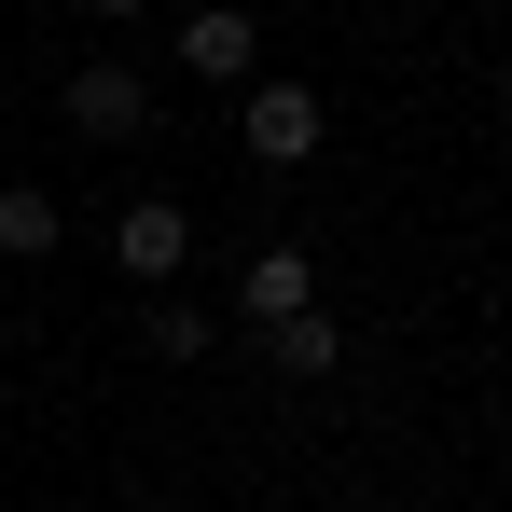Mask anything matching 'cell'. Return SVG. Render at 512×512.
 Instances as JSON below:
<instances>
[{
    "instance_id": "cell-8",
    "label": "cell",
    "mask_w": 512,
    "mask_h": 512,
    "mask_svg": "<svg viewBox=\"0 0 512 512\" xmlns=\"http://www.w3.org/2000/svg\"><path fill=\"white\" fill-rule=\"evenodd\" d=\"M139 346H153V360H208V319H194V305H139Z\"/></svg>"
},
{
    "instance_id": "cell-6",
    "label": "cell",
    "mask_w": 512,
    "mask_h": 512,
    "mask_svg": "<svg viewBox=\"0 0 512 512\" xmlns=\"http://www.w3.org/2000/svg\"><path fill=\"white\" fill-rule=\"evenodd\" d=\"M250 333H263V360H277L291 388H319V374H346V333L319 319V305H291V319H250Z\"/></svg>"
},
{
    "instance_id": "cell-5",
    "label": "cell",
    "mask_w": 512,
    "mask_h": 512,
    "mask_svg": "<svg viewBox=\"0 0 512 512\" xmlns=\"http://www.w3.org/2000/svg\"><path fill=\"white\" fill-rule=\"evenodd\" d=\"M236 305H250V319H291V305H319V263H305V236H263V250L236 263Z\"/></svg>"
},
{
    "instance_id": "cell-3",
    "label": "cell",
    "mask_w": 512,
    "mask_h": 512,
    "mask_svg": "<svg viewBox=\"0 0 512 512\" xmlns=\"http://www.w3.org/2000/svg\"><path fill=\"white\" fill-rule=\"evenodd\" d=\"M70 125H84V139H139V125H153V84H139L125 56H97V70H70Z\"/></svg>"
},
{
    "instance_id": "cell-10",
    "label": "cell",
    "mask_w": 512,
    "mask_h": 512,
    "mask_svg": "<svg viewBox=\"0 0 512 512\" xmlns=\"http://www.w3.org/2000/svg\"><path fill=\"white\" fill-rule=\"evenodd\" d=\"M499 429H512V416H499Z\"/></svg>"
},
{
    "instance_id": "cell-7",
    "label": "cell",
    "mask_w": 512,
    "mask_h": 512,
    "mask_svg": "<svg viewBox=\"0 0 512 512\" xmlns=\"http://www.w3.org/2000/svg\"><path fill=\"white\" fill-rule=\"evenodd\" d=\"M0 250H14V263L56 250V194H42V180H0Z\"/></svg>"
},
{
    "instance_id": "cell-4",
    "label": "cell",
    "mask_w": 512,
    "mask_h": 512,
    "mask_svg": "<svg viewBox=\"0 0 512 512\" xmlns=\"http://www.w3.org/2000/svg\"><path fill=\"white\" fill-rule=\"evenodd\" d=\"M250 56H263V28L236 14V0H208V14H180V70H194V84H250Z\"/></svg>"
},
{
    "instance_id": "cell-9",
    "label": "cell",
    "mask_w": 512,
    "mask_h": 512,
    "mask_svg": "<svg viewBox=\"0 0 512 512\" xmlns=\"http://www.w3.org/2000/svg\"><path fill=\"white\" fill-rule=\"evenodd\" d=\"M70 14H97V28H139V14H153V0H70Z\"/></svg>"
},
{
    "instance_id": "cell-1",
    "label": "cell",
    "mask_w": 512,
    "mask_h": 512,
    "mask_svg": "<svg viewBox=\"0 0 512 512\" xmlns=\"http://www.w3.org/2000/svg\"><path fill=\"white\" fill-rule=\"evenodd\" d=\"M236 139H250L263 167H305V153L333 139V111H319L305 84H250V111H236Z\"/></svg>"
},
{
    "instance_id": "cell-2",
    "label": "cell",
    "mask_w": 512,
    "mask_h": 512,
    "mask_svg": "<svg viewBox=\"0 0 512 512\" xmlns=\"http://www.w3.org/2000/svg\"><path fill=\"white\" fill-rule=\"evenodd\" d=\"M180 250H194V208H180V194H139V208L111 222V263H125L139 291H167V277H180Z\"/></svg>"
}]
</instances>
